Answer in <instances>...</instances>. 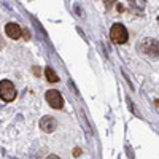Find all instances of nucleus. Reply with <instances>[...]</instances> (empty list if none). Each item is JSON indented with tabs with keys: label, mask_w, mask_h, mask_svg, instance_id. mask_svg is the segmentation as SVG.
Returning a JSON list of instances; mask_svg holds the SVG:
<instances>
[{
	"label": "nucleus",
	"mask_w": 159,
	"mask_h": 159,
	"mask_svg": "<svg viewBox=\"0 0 159 159\" xmlns=\"http://www.w3.org/2000/svg\"><path fill=\"white\" fill-rule=\"evenodd\" d=\"M0 99L3 102H13L16 99V89L13 86V83L8 81V80L0 81Z\"/></svg>",
	"instance_id": "obj_2"
},
{
	"label": "nucleus",
	"mask_w": 159,
	"mask_h": 159,
	"mask_svg": "<svg viewBox=\"0 0 159 159\" xmlns=\"http://www.w3.org/2000/svg\"><path fill=\"white\" fill-rule=\"evenodd\" d=\"M116 2V0H103V3H105V8L107 10H110L111 7H113V3Z\"/></svg>",
	"instance_id": "obj_8"
},
{
	"label": "nucleus",
	"mask_w": 159,
	"mask_h": 159,
	"mask_svg": "<svg viewBox=\"0 0 159 159\" xmlns=\"http://www.w3.org/2000/svg\"><path fill=\"white\" fill-rule=\"evenodd\" d=\"M5 32H7V35H8L10 38H13V40H18V38H21V35H22V29L19 27L16 22H8V24L5 25Z\"/></svg>",
	"instance_id": "obj_5"
},
{
	"label": "nucleus",
	"mask_w": 159,
	"mask_h": 159,
	"mask_svg": "<svg viewBox=\"0 0 159 159\" xmlns=\"http://www.w3.org/2000/svg\"><path fill=\"white\" fill-rule=\"evenodd\" d=\"M45 75H46V80H48L49 83H56V81H59V76L54 73V70L49 69V67L45 70Z\"/></svg>",
	"instance_id": "obj_7"
},
{
	"label": "nucleus",
	"mask_w": 159,
	"mask_h": 159,
	"mask_svg": "<svg viewBox=\"0 0 159 159\" xmlns=\"http://www.w3.org/2000/svg\"><path fill=\"white\" fill-rule=\"evenodd\" d=\"M46 102L49 103V107L56 108V110H61L62 105H64V99L61 96V92L59 91H52V89L46 92Z\"/></svg>",
	"instance_id": "obj_4"
},
{
	"label": "nucleus",
	"mask_w": 159,
	"mask_h": 159,
	"mask_svg": "<svg viewBox=\"0 0 159 159\" xmlns=\"http://www.w3.org/2000/svg\"><path fill=\"white\" fill-rule=\"evenodd\" d=\"M110 37H111V40L116 45H123V43L127 42L129 34H127V29L124 27L123 24H113L111 30H110Z\"/></svg>",
	"instance_id": "obj_1"
},
{
	"label": "nucleus",
	"mask_w": 159,
	"mask_h": 159,
	"mask_svg": "<svg viewBox=\"0 0 159 159\" xmlns=\"http://www.w3.org/2000/svg\"><path fill=\"white\" fill-rule=\"evenodd\" d=\"M140 49L145 52V54H148L151 57L157 56V40H154V38H145V40H142Z\"/></svg>",
	"instance_id": "obj_3"
},
{
	"label": "nucleus",
	"mask_w": 159,
	"mask_h": 159,
	"mask_svg": "<svg viewBox=\"0 0 159 159\" xmlns=\"http://www.w3.org/2000/svg\"><path fill=\"white\" fill-rule=\"evenodd\" d=\"M40 127H42V130H45V132H52V130L56 129L54 118H51V116L42 118V121H40Z\"/></svg>",
	"instance_id": "obj_6"
}]
</instances>
